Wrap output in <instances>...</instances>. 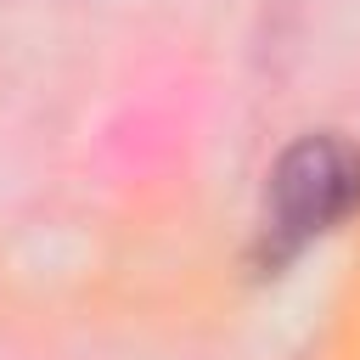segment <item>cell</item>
Listing matches in <instances>:
<instances>
[{
    "mask_svg": "<svg viewBox=\"0 0 360 360\" xmlns=\"http://www.w3.org/2000/svg\"><path fill=\"white\" fill-rule=\"evenodd\" d=\"M360 202V152L338 135H309L298 141L270 180V208L287 236L326 231Z\"/></svg>",
    "mask_w": 360,
    "mask_h": 360,
    "instance_id": "obj_1",
    "label": "cell"
}]
</instances>
